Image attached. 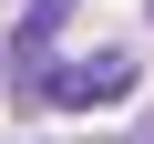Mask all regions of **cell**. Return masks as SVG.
<instances>
[{
  "mask_svg": "<svg viewBox=\"0 0 154 144\" xmlns=\"http://www.w3.org/2000/svg\"><path fill=\"white\" fill-rule=\"evenodd\" d=\"M51 103H123L134 93V52H93V62H51L41 72Z\"/></svg>",
  "mask_w": 154,
  "mask_h": 144,
  "instance_id": "obj_1",
  "label": "cell"
},
{
  "mask_svg": "<svg viewBox=\"0 0 154 144\" xmlns=\"http://www.w3.org/2000/svg\"><path fill=\"white\" fill-rule=\"evenodd\" d=\"M62 21H72V0H31V21L11 31V93H21V103H41V72H51Z\"/></svg>",
  "mask_w": 154,
  "mask_h": 144,
  "instance_id": "obj_2",
  "label": "cell"
}]
</instances>
